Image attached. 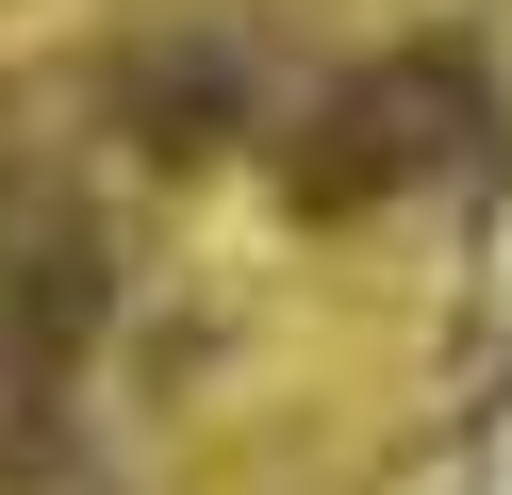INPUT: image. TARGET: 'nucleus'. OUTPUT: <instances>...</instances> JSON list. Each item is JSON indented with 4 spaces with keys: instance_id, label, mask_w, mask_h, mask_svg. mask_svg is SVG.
<instances>
[{
    "instance_id": "1",
    "label": "nucleus",
    "mask_w": 512,
    "mask_h": 495,
    "mask_svg": "<svg viewBox=\"0 0 512 495\" xmlns=\"http://www.w3.org/2000/svg\"><path fill=\"white\" fill-rule=\"evenodd\" d=\"M463 149H479V66H446V50H380V66H347V83L298 116V165H281V182H298L314 215H364V198L446 182Z\"/></svg>"
}]
</instances>
